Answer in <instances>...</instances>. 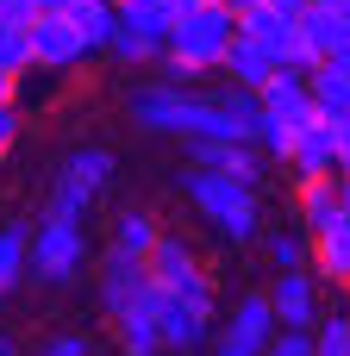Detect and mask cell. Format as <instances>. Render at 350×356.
<instances>
[{"label": "cell", "instance_id": "cell-1", "mask_svg": "<svg viewBox=\"0 0 350 356\" xmlns=\"http://www.w3.org/2000/svg\"><path fill=\"white\" fill-rule=\"evenodd\" d=\"M132 125L157 131V138H238L250 144V131L219 106V100H200L175 81H157V88H138L132 94Z\"/></svg>", "mask_w": 350, "mask_h": 356}, {"label": "cell", "instance_id": "cell-2", "mask_svg": "<svg viewBox=\"0 0 350 356\" xmlns=\"http://www.w3.org/2000/svg\"><path fill=\"white\" fill-rule=\"evenodd\" d=\"M232 38H238V13H232V6H219V0H194V6L182 13V25L169 31V50H163L169 81L182 88V81H194V75L219 69V56L232 50Z\"/></svg>", "mask_w": 350, "mask_h": 356}, {"label": "cell", "instance_id": "cell-3", "mask_svg": "<svg viewBox=\"0 0 350 356\" xmlns=\"http://www.w3.org/2000/svg\"><path fill=\"white\" fill-rule=\"evenodd\" d=\"M188 200H194V213L213 225V238L232 244V250L263 232V200H257V188L238 181V175H225V169H188Z\"/></svg>", "mask_w": 350, "mask_h": 356}, {"label": "cell", "instance_id": "cell-4", "mask_svg": "<svg viewBox=\"0 0 350 356\" xmlns=\"http://www.w3.org/2000/svg\"><path fill=\"white\" fill-rule=\"evenodd\" d=\"M150 288H157V282H150ZM213 319H219V288H213V275H200V282H188V288H157V332H163V350L169 356L207 350Z\"/></svg>", "mask_w": 350, "mask_h": 356}, {"label": "cell", "instance_id": "cell-5", "mask_svg": "<svg viewBox=\"0 0 350 356\" xmlns=\"http://www.w3.org/2000/svg\"><path fill=\"white\" fill-rule=\"evenodd\" d=\"M88 225H75V219H44L38 232H31V275L44 282V288H69V282H81V269H88Z\"/></svg>", "mask_w": 350, "mask_h": 356}, {"label": "cell", "instance_id": "cell-6", "mask_svg": "<svg viewBox=\"0 0 350 356\" xmlns=\"http://www.w3.org/2000/svg\"><path fill=\"white\" fill-rule=\"evenodd\" d=\"M238 38H250V44H257L276 69H313L307 38H301V19L276 13L269 0H257V6H244V13H238Z\"/></svg>", "mask_w": 350, "mask_h": 356}, {"label": "cell", "instance_id": "cell-7", "mask_svg": "<svg viewBox=\"0 0 350 356\" xmlns=\"http://www.w3.org/2000/svg\"><path fill=\"white\" fill-rule=\"evenodd\" d=\"M25 38H31V69L69 75V69H81V63H88L81 31H75V19H69V13H31Z\"/></svg>", "mask_w": 350, "mask_h": 356}, {"label": "cell", "instance_id": "cell-8", "mask_svg": "<svg viewBox=\"0 0 350 356\" xmlns=\"http://www.w3.org/2000/svg\"><path fill=\"white\" fill-rule=\"evenodd\" d=\"M263 294H269L282 332H313V319L326 313V307H319V275H313V269H276V282H269Z\"/></svg>", "mask_w": 350, "mask_h": 356}, {"label": "cell", "instance_id": "cell-9", "mask_svg": "<svg viewBox=\"0 0 350 356\" xmlns=\"http://www.w3.org/2000/svg\"><path fill=\"white\" fill-rule=\"evenodd\" d=\"M94 294H100V313H106V319H119L125 307H138V300L150 294V269H144L138 257L106 250V257H100V269H94Z\"/></svg>", "mask_w": 350, "mask_h": 356}, {"label": "cell", "instance_id": "cell-10", "mask_svg": "<svg viewBox=\"0 0 350 356\" xmlns=\"http://www.w3.org/2000/svg\"><path fill=\"white\" fill-rule=\"evenodd\" d=\"M288 169L294 181H313V175H338V144H332V119H307L294 125V144H288Z\"/></svg>", "mask_w": 350, "mask_h": 356}, {"label": "cell", "instance_id": "cell-11", "mask_svg": "<svg viewBox=\"0 0 350 356\" xmlns=\"http://www.w3.org/2000/svg\"><path fill=\"white\" fill-rule=\"evenodd\" d=\"M144 269H150V282H157V288H188V282H200V275H207V263H200L194 238H182V232H163V238L150 244Z\"/></svg>", "mask_w": 350, "mask_h": 356}, {"label": "cell", "instance_id": "cell-12", "mask_svg": "<svg viewBox=\"0 0 350 356\" xmlns=\"http://www.w3.org/2000/svg\"><path fill=\"white\" fill-rule=\"evenodd\" d=\"M257 106L282 125H307L313 119V94H307V69H276L263 88H257Z\"/></svg>", "mask_w": 350, "mask_h": 356}, {"label": "cell", "instance_id": "cell-13", "mask_svg": "<svg viewBox=\"0 0 350 356\" xmlns=\"http://www.w3.org/2000/svg\"><path fill=\"white\" fill-rule=\"evenodd\" d=\"M188 150H194V169H225V175H238V181H263V150L257 144H238V138H188Z\"/></svg>", "mask_w": 350, "mask_h": 356}, {"label": "cell", "instance_id": "cell-14", "mask_svg": "<svg viewBox=\"0 0 350 356\" xmlns=\"http://www.w3.org/2000/svg\"><path fill=\"white\" fill-rule=\"evenodd\" d=\"M219 338H232V344H244V350H257L263 356V344L276 338V307H269V294H238L232 300V319H225V332Z\"/></svg>", "mask_w": 350, "mask_h": 356}, {"label": "cell", "instance_id": "cell-15", "mask_svg": "<svg viewBox=\"0 0 350 356\" xmlns=\"http://www.w3.org/2000/svg\"><path fill=\"white\" fill-rule=\"evenodd\" d=\"M113 338H119V356H163V332H157V288H150L138 307H125V313L113 319Z\"/></svg>", "mask_w": 350, "mask_h": 356}, {"label": "cell", "instance_id": "cell-16", "mask_svg": "<svg viewBox=\"0 0 350 356\" xmlns=\"http://www.w3.org/2000/svg\"><path fill=\"white\" fill-rule=\"evenodd\" d=\"M163 238V225H157V213L150 207H119L113 213V232H106V250H119V257H150V244Z\"/></svg>", "mask_w": 350, "mask_h": 356}, {"label": "cell", "instance_id": "cell-17", "mask_svg": "<svg viewBox=\"0 0 350 356\" xmlns=\"http://www.w3.org/2000/svg\"><path fill=\"white\" fill-rule=\"evenodd\" d=\"M294 213H301V232H326L338 225V175H313V181H294Z\"/></svg>", "mask_w": 350, "mask_h": 356}, {"label": "cell", "instance_id": "cell-18", "mask_svg": "<svg viewBox=\"0 0 350 356\" xmlns=\"http://www.w3.org/2000/svg\"><path fill=\"white\" fill-rule=\"evenodd\" d=\"M194 0H119V19L125 25H138L144 38H157L163 50H169V31L182 25V13H188Z\"/></svg>", "mask_w": 350, "mask_h": 356}, {"label": "cell", "instance_id": "cell-19", "mask_svg": "<svg viewBox=\"0 0 350 356\" xmlns=\"http://www.w3.org/2000/svg\"><path fill=\"white\" fill-rule=\"evenodd\" d=\"M319 282H332V288H344L350 282V225H326V232H313V263H307Z\"/></svg>", "mask_w": 350, "mask_h": 356}, {"label": "cell", "instance_id": "cell-20", "mask_svg": "<svg viewBox=\"0 0 350 356\" xmlns=\"http://www.w3.org/2000/svg\"><path fill=\"white\" fill-rule=\"evenodd\" d=\"M31 275V225L25 219H6L0 225V300Z\"/></svg>", "mask_w": 350, "mask_h": 356}, {"label": "cell", "instance_id": "cell-21", "mask_svg": "<svg viewBox=\"0 0 350 356\" xmlns=\"http://www.w3.org/2000/svg\"><path fill=\"white\" fill-rule=\"evenodd\" d=\"M219 75H225L232 88H250V94H257V88L276 75V63H269V56H263L250 38H232V50L219 56Z\"/></svg>", "mask_w": 350, "mask_h": 356}, {"label": "cell", "instance_id": "cell-22", "mask_svg": "<svg viewBox=\"0 0 350 356\" xmlns=\"http://www.w3.org/2000/svg\"><path fill=\"white\" fill-rule=\"evenodd\" d=\"M257 238H263L269 269H307V263H313V238H307L301 225H263Z\"/></svg>", "mask_w": 350, "mask_h": 356}, {"label": "cell", "instance_id": "cell-23", "mask_svg": "<svg viewBox=\"0 0 350 356\" xmlns=\"http://www.w3.org/2000/svg\"><path fill=\"white\" fill-rule=\"evenodd\" d=\"M106 56H113L119 69H150V63H163V44H157V38H144L138 25L113 19V38H106Z\"/></svg>", "mask_w": 350, "mask_h": 356}, {"label": "cell", "instance_id": "cell-24", "mask_svg": "<svg viewBox=\"0 0 350 356\" xmlns=\"http://www.w3.org/2000/svg\"><path fill=\"white\" fill-rule=\"evenodd\" d=\"M94 213V188L81 181V175H69V169H56V181H50V207H44V219H88Z\"/></svg>", "mask_w": 350, "mask_h": 356}, {"label": "cell", "instance_id": "cell-25", "mask_svg": "<svg viewBox=\"0 0 350 356\" xmlns=\"http://www.w3.org/2000/svg\"><path fill=\"white\" fill-rule=\"evenodd\" d=\"M69 19H75V31H81V50L94 56V50H106L119 6H113V0H75V6H69Z\"/></svg>", "mask_w": 350, "mask_h": 356}, {"label": "cell", "instance_id": "cell-26", "mask_svg": "<svg viewBox=\"0 0 350 356\" xmlns=\"http://www.w3.org/2000/svg\"><path fill=\"white\" fill-rule=\"evenodd\" d=\"M63 169H69V175H81V181L100 194V188L119 175V156H113L106 144H81V150H69V156H63Z\"/></svg>", "mask_w": 350, "mask_h": 356}, {"label": "cell", "instance_id": "cell-27", "mask_svg": "<svg viewBox=\"0 0 350 356\" xmlns=\"http://www.w3.org/2000/svg\"><path fill=\"white\" fill-rule=\"evenodd\" d=\"M25 69H31V38H25V25L0 19V75H25Z\"/></svg>", "mask_w": 350, "mask_h": 356}, {"label": "cell", "instance_id": "cell-28", "mask_svg": "<svg viewBox=\"0 0 350 356\" xmlns=\"http://www.w3.org/2000/svg\"><path fill=\"white\" fill-rule=\"evenodd\" d=\"M313 356H350V319L344 313H319L313 319Z\"/></svg>", "mask_w": 350, "mask_h": 356}, {"label": "cell", "instance_id": "cell-29", "mask_svg": "<svg viewBox=\"0 0 350 356\" xmlns=\"http://www.w3.org/2000/svg\"><path fill=\"white\" fill-rule=\"evenodd\" d=\"M38 356H94V338L88 332H50Z\"/></svg>", "mask_w": 350, "mask_h": 356}, {"label": "cell", "instance_id": "cell-30", "mask_svg": "<svg viewBox=\"0 0 350 356\" xmlns=\"http://www.w3.org/2000/svg\"><path fill=\"white\" fill-rule=\"evenodd\" d=\"M263 356H313V332H282L276 325V338L263 344Z\"/></svg>", "mask_w": 350, "mask_h": 356}, {"label": "cell", "instance_id": "cell-31", "mask_svg": "<svg viewBox=\"0 0 350 356\" xmlns=\"http://www.w3.org/2000/svg\"><path fill=\"white\" fill-rule=\"evenodd\" d=\"M13 144H19V106H13V100H0V156H6Z\"/></svg>", "mask_w": 350, "mask_h": 356}, {"label": "cell", "instance_id": "cell-32", "mask_svg": "<svg viewBox=\"0 0 350 356\" xmlns=\"http://www.w3.org/2000/svg\"><path fill=\"white\" fill-rule=\"evenodd\" d=\"M332 144H338V175H350V113L332 119Z\"/></svg>", "mask_w": 350, "mask_h": 356}, {"label": "cell", "instance_id": "cell-33", "mask_svg": "<svg viewBox=\"0 0 350 356\" xmlns=\"http://www.w3.org/2000/svg\"><path fill=\"white\" fill-rule=\"evenodd\" d=\"M31 13H38L31 0H0V19H13V25H31Z\"/></svg>", "mask_w": 350, "mask_h": 356}, {"label": "cell", "instance_id": "cell-34", "mask_svg": "<svg viewBox=\"0 0 350 356\" xmlns=\"http://www.w3.org/2000/svg\"><path fill=\"white\" fill-rule=\"evenodd\" d=\"M338 219L350 225V175H338Z\"/></svg>", "mask_w": 350, "mask_h": 356}, {"label": "cell", "instance_id": "cell-35", "mask_svg": "<svg viewBox=\"0 0 350 356\" xmlns=\"http://www.w3.org/2000/svg\"><path fill=\"white\" fill-rule=\"evenodd\" d=\"M213 356H257V350H244V344H232V338H219V344H213Z\"/></svg>", "mask_w": 350, "mask_h": 356}, {"label": "cell", "instance_id": "cell-36", "mask_svg": "<svg viewBox=\"0 0 350 356\" xmlns=\"http://www.w3.org/2000/svg\"><path fill=\"white\" fill-rule=\"evenodd\" d=\"M269 6H276V13H288V19H301V6H307V0H269Z\"/></svg>", "mask_w": 350, "mask_h": 356}, {"label": "cell", "instance_id": "cell-37", "mask_svg": "<svg viewBox=\"0 0 350 356\" xmlns=\"http://www.w3.org/2000/svg\"><path fill=\"white\" fill-rule=\"evenodd\" d=\"M31 6H38V13H69L75 0H31Z\"/></svg>", "mask_w": 350, "mask_h": 356}, {"label": "cell", "instance_id": "cell-38", "mask_svg": "<svg viewBox=\"0 0 350 356\" xmlns=\"http://www.w3.org/2000/svg\"><path fill=\"white\" fill-rule=\"evenodd\" d=\"M0 356H25V350H19V338H6V332H0Z\"/></svg>", "mask_w": 350, "mask_h": 356}, {"label": "cell", "instance_id": "cell-39", "mask_svg": "<svg viewBox=\"0 0 350 356\" xmlns=\"http://www.w3.org/2000/svg\"><path fill=\"white\" fill-rule=\"evenodd\" d=\"M219 6H232V13H244V6H257V0H219Z\"/></svg>", "mask_w": 350, "mask_h": 356}, {"label": "cell", "instance_id": "cell-40", "mask_svg": "<svg viewBox=\"0 0 350 356\" xmlns=\"http://www.w3.org/2000/svg\"><path fill=\"white\" fill-rule=\"evenodd\" d=\"M0 100H13V75H0Z\"/></svg>", "mask_w": 350, "mask_h": 356}, {"label": "cell", "instance_id": "cell-41", "mask_svg": "<svg viewBox=\"0 0 350 356\" xmlns=\"http://www.w3.org/2000/svg\"><path fill=\"white\" fill-rule=\"evenodd\" d=\"M332 63H338V69H344V75H350V50H338V56H332Z\"/></svg>", "mask_w": 350, "mask_h": 356}, {"label": "cell", "instance_id": "cell-42", "mask_svg": "<svg viewBox=\"0 0 350 356\" xmlns=\"http://www.w3.org/2000/svg\"><path fill=\"white\" fill-rule=\"evenodd\" d=\"M344 294H350V282H344Z\"/></svg>", "mask_w": 350, "mask_h": 356}, {"label": "cell", "instance_id": "cell-43", "mask_svg": "<svg viewBox=\"0 0 350 356\" xmlns=\"http://www.w3.org/2000/svg\"><path fill=\"white\" fill-rule=\"evenodd\" d=\"M113 6H119V0H113Z\"/></svg>", "mask_w": 350, "mask_h": 356}, {"label": "cell", "instance_id": "cell-44", "mask_svg": "<svg viewBox=\"0 0 350 356\" xmlns=\"http://www.w3.org/2000/svg\"><path fill=\"white\" fill-rule=\"evenodd\" d=\"M344 319H350V313H344Z\"/></svg>", "mask_w": 350, "mask_h": 356}]
</instances>
